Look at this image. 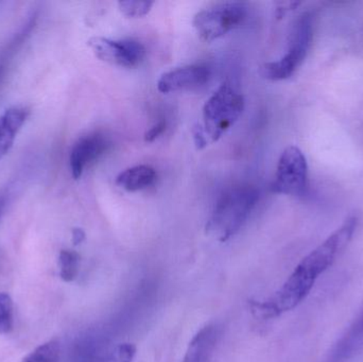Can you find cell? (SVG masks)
Returning <instances> with one entry per match:
<instances>
[{"label": "cell", "instance_id": "obj_17", "mask_svg": "<svg viewBox=\"0 0 363 362\" xmlns=\"http://www.w3.org/2000/svg\"><path fill=\"white\" fill-rule=\"evenodd\" d=\"M166 130V121L161 120L159 123H155L152 128H151L149 131L146 132L145 134V142H152L157 140L159 136H161L162 134L164 133V131Z\"/></svg>", "mask_w": 363, "mask_h": 362}, {"label": "cell", "instance_id": "obj_8", "mask_svg": "<svg viewBox=\"0 0 363 362\" xmlns=\"http://www.w3.org/2000/svg\"><path fill=\"white\" fill-rule=\"evenodd\" d=\"M108 147V140L102 134L91 133L79 138L70 151L69 165L72 178L79 180L85 168L101 157Z\"/></svg>", "mask_w": 363, "mask_h": 362}, {"label": "cell", "instance_id": "obj_1", "mask_svg": "<svg viewBox=\"0 0 363 362\" xmlns=\"http://www.w3.org/2000/svg\"><path fill=\"white\" fill-rule=\"evenodd\" d=\"M358 217L347 218L325 242L309 253L296 268L281 289L268 301L250 303L252 314L258 319L277 318L296 308L309 295L315 281L345 250L357 229Z\"/></svg>", "mask_w": 363, "mask_h": 362}, {"label": "cell", "instance_id": "obj_14", "mask_svg": "<svg viewBox=\"0 0 363 362\" xmlns=\"http://www.w3.org/2000/svg\"><path fill=\"white\" fill-rule=\"evenodd\" d=\"M14 317H13L12 298L6 293H0V335H8L13 331Z\"/></svg>", "mask_w": 363, "mask_h": 362}, {"label": "cell", "instance_id": "obj_20", "mask_svg": "<svg viewBox=\"0 0 363 362\" xmlns=\"http://www.w3.org/2000/svg\"><path fill=\"white\" fill-rule=\"evenodd\" d=\"M4 208H6V198L0 195V219H1L2 215H4Z\"/></svg>", "mask_w": 363, "mask_h": 362}, {"label": "cell", "instance_id": "obj_2", "mask_svg": "<svg viewBox=\"0 0 363 362\" xmlns=\"http://www.w3.org/2000/svg\"><path fill=\"white\" fill-rule=\"evenodd\" d=\"M258 199L259 193L253 187H234L226 191L216 203L206 225L207 233L221 242L230 239L247 222Z\"/></svg>", "mask_w": 363, "mask_h": 362}, {"label": "cell", "instance_id": "obj_3", "mask_svg": "<svg viewBox=\"0 0 363 362\" xmlns=\"http://www.w3.org/2000/svg\"><path fill=\"white\" fill-rule=\"evenodd\" d=\"M313 38V15L304 12L292 23L286 55L279 61L264 64L260 67V74L271 81L290 78L306 59Z\"/></svg>", "mask_w": 363, "mask_h": 362}, {"label": "cell", "instance_id": "obj_18", "mask_svg": "<svg viewBox=\"0 0 363 362\" xmlns=\"http://www.w3.org/2000/svg\"><path fill=\"white\" fill-rule=\"evenodd\" d=\"M194 140L196 149H199V150L205 148V147L207 146V144H208V140H207L206 135H205L204 131H203V128L201 127V125L194 128Z\"/></svg>", "mask_w": 363, "mask_h": 362}, {"label": "cell", "instance_id": "obj_16", "mask_svg": "<svg viewBox=\"0 0 363 362\" xmlns=\"http://www.w3.org/2000/svg\"><path fill=\"white\" fill-rule=\"evenodd\" d=\"M136 354V348L134 344H123L117 346L114 353L115 362H132Z\"/></svg>", "mask_w": 363, "mask_h": 362}, {"label": "cell", "instance_id": "obj_13", "mask_svg": "<svg viewBox=\"0 0 363 362\" xmlns=\"http://www.w3.org/2000/svg\"><path fill=\"white\" fill-rule=\"evenodd\" d=\"M59 357V342L51 340L36 348L21 362H57Z\"/></svg>", "mask_w": 363, "mask_h": 362}, {"label": "cell", "instance_id": "obj_15", "mask_svg": "<svg viewBox=\"0 0 363 362\" xmlns=\"http://www.w3.org/2000/svg\"><path fill=\"white\" fill-rule=\"evenodd\" d=\"M155 2L153 1H140V0H125V1H119L118 6L121 12L128 17L145 16L150 12Z\"/></svg>", "mask_w": 363, "mask_h": 362}, {"label": "cell", "instance_id": "obj_5", "mask_svg": "<svg viewBox=\"0 0 363 362\" xmlns=\"http://www.w3.org/2000/svg\"><path fill=\"white\" fill-rule=\"evenodd\" d=\"M247 18V6L241 2H223L201 10L194 15L192 25L206 42L225 35Z\"/></svg>", "mask_w": 363, "mask_h": 362}, {"label": "cell", "instance_id": "obj_9", "mask_svg": "<svg viewBox=\"0 0 363 362\" xmlns=\"http://www.w3.org/2000/svg\"><path fill=\"white\" fill-rule=\"evenodd\" d=\"M208 78L209 70L206 66H185L162 74L157 81V89L161 93L168 94L183 89H196L204 85Z\"/></svg>", "mask_w": 363, "mask_h": 362}, {"label": "cell", "instance_id": "obj_11", "mask_svg": "<svg viewBox=\"0 0 363 362\" xmlns=\"http://www.w3.org/2000/svg\"><path fill=\"white\" fill-rule=\"evenodd\" d=\"M157 179V172L150 166L140 165L128 168L116 178V184L127 191H138L151 186Z\"/></svg>", "mask_w": 363, "mask_h": 362}, {"label": "cell", "instance_id": "obj_4", "mask_svg": "<svg viewBox=\"0 0 363 362\" xmlns=\"http://www.w3.org/2000/svg\"><path fill=\"white\" fill-rule=\"evenodd\" d=\"M245 99L234 87L222 84L203 108V131L208 142H215L238 120Z\"/></svg>", "mask_w": 363, "mask_h": 362}, {"label": "cell", "instance_id": "obj_19", "mask_svg": "<svg viewBox=\"0 0 363 362\" xmlns=\"http://www.w3.org/2000/svg\"><path fill=\"white\" fill-rule=\"evenodd\" d=\"M85 240V232L80 227H74L72 230V244L74 246H79Z\"/></svg>", "mask_w": 363, "mask_h": 362}, {"label": "cell", "instance_id": "obj_7", "mask_svg": "<svg viewBox=\"0 0 363 362\" xmlns=\"http://www.w3.org/2000/svg\"><path fill=\"white\" fill-rule=\"evenodd\" d=\"M87 45L98 59L121 67H136L146 57V48L138 40H114L94 36L87 40Z\"/></svg>", "mask_w": 363, "mask_h": 362}, {"label": "cell", "instance_id": "obj_12", "mask_svg": "<svg viewBox=\"0 0 363 362\" xmlns=\"http://www.w3.org/2000/svg\"><path fill=\"white\" fill-rule=\"evenodd\" d=\"M80 255L72 250H62L59 255L60 276L66 283L72 282L79 273Z\"/></svg>", "mask_w": 363, "mask_h": 362}, {"label": "cell", "instance_id": "obj_6", "mask_svg": "<svg viewBox=\"0 0 363 362\" xmlns=\"http://www.w3.org/2000/svg\"><path fill=\"white\" fill-rule=\"evenodd\" d=\"M271 191L281 195L304 197L308 191V165L304 153L296 146L283 151Z\"/></svg>", "mask_w": 363, "mask_h": 362}, {"label": "cell", "instance_id": "obj_10", "mask_svg": "<svg viewBox=\"0 0 363 362\" xmlns=\"http://www.w3.org/2000/svg\"><path fill=\"white\" fill-rule=\"evenodd\" d=\"M30 113L28 106H13L0 115V161L10 152Z\"/></svg>", "mask_w": 363, "mask_h": 362}]
</instances>
